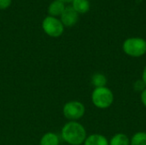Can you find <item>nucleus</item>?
I'll use <instances>...</instances> for the list:
<instances>
[{
  "mask_svg": "<svg viewBox=\"0 0 146 145\" xmlns=\"http://www.w3.org/2000/svg\"><path fill=\"white\" fill-rule=\"evenodd\" d=\"M61 137L69 145H81L84 144L87 134L84 126L78 121H68L62 128Z\"/></svg>",
  "mask_w": 146,
  "mask_h": 145,
  "instance_id": "f257e3e1",
  "label": "nucleus"
},
{
  "mask_svg": "<svg viewBox=\"0 0 146 145\" xmlns=\"http://www.w3.org/2000/svg\"><path fill=\"white\" fill-rule=\"evenodd\" d=\"M114 99L113 91L107 86L94 88L92 91V102L93 105L99 109H106L110 108L113 104Z\"/></svg>",
  "mask_w": 146,
  "mask_h": 145,
  "instance_id": "f03ea898",
  "label": "nucleus"
},
{
  "mask_svg": "<svg viewBox=\"0 0 146 145\" xmlns=\"http://www.w3.org/2000/svg\"><path fill=\"white\" fill-rule=\"evenodd\" d=\"M122 50L131 57H141L146 53V40L142 38H127L122 44Z\"/></svg>",
  "mask_w": 146,
  "mask_h": 145,
  "instance_id": "7ed1b4c3",
  "label": "nucleus"
},
{
  "mask_svg": "<svg viewBox=\"0 0 146 145\" xmlns=\"http://www.w3.org/2000/svg\"><path fill=\"white\" fill-rule=\"evenodd\" d=\"M85 113L86 107L80 101L67 102L62 108V114L69 121H77L85 115Z\"/></svg>",
  "mask_w": 146,
  "mask_h": 145,
  "instance_id": "20e7f679",
  "label": "nucleus"
},
{
  "mask_svg": "<svg viewBox=\"0 0 146 145\" xmlns=\"http://www.w3.org/2000/svg\"><path fill=\"white\" fill-rule=\"evenodd\" d=\"M42 27L44 32L52 38L60 37L64 31V26L62 21L53 16H47L42 22Z\"/></svg>",
  "mask_w": 146,
  "mask_h": 145,
  "instance_id": "39448f33",
  "label": "nucleus"
},
{
  "mask_svg": "<svg viewBox=\"0 0 146 145\" xmlns=\"http://www.w3.org/2000/svg\"><path fill=\"white\" fill-rule=\"evenodd\" d=\"M79 20V14L73 7H65L62 14L61 15V21L65 26H74Z\"/></svg>",
  "mask_w": 146,
  "mask_h": 145,
  "instance_id": "423d86ee",
  "label": "nucleus"
},
{
  "mask_svg": "<svg viewBox=\"0 0 146 145\" xmlns=\"http://www.w3.org/2000/svg\"><path fill=\"white\" fill-rule=\"evenodd\" d=\"M84 145H110L107 138L102 134L94 133L86 137Z\"/></svg>",
  "mask_w": 146,
  "mask_h": 145,
  "instance_id": "0eeeda50",
  "label": "nucleus"
},
{
  "mask_svg": "<svg viewBox=\"0 0 146 145\" xmlns=\"http://www.w3.org/2000/svg\"><path fill=\"white\" fill-rule=\"evenodd\" d=\"M60 138L59 136L52 132L44 133L39 140V145H59Z\"/></svg>",
  "mask_w": 146,
  "mask_h": 145,
  "instance_id": "6e6552de",
  "label": "nucleus"
},
{
  "mask_svg": "<svg viewBox=\"0 0 146 145\" xmlns=\"http://www.w3.org/2000/svg\"><path fill=\"white\" fill-rule=\"evenodd\" d=\"M64 9H65L64 3L58 0H55L50 4L48 8V12L50 15V16L55 17L57 15H61Z\"/></svg>",
  "mask_w": 146,
  "mask_h": 145,
  "instance_id": "1a4fd4ad",
  "label": "nucleus"
},
{
  "mask_svg": "<svg viewBox=\"0 0 146 145\" xmlns=\"http://www.w3.org/2000/svg\"><path fill=\"white\" fill-rule=\"evenodd\" d=\"M72 7L78 14H85L90 9V3L88 0H73Z\"/></svg>",
  "mask_w": 146,
  "mask_h": 145,
  "instance_id": "9d476101",
  "label": "nucleus"
},
{
  "mask_svg": "<svg viewBox=\"0 0 146 145\" xmlns=\"http://www.w3.org/2000/svg\"><path fill=\"white\" fill-rule=\"evenodd\" d=\"M110 145H130V138L125 133H116L109 141Z\"/></svg>",
  "mask_w": 146,
  "mask_h": 145,
  "instance_id": "9b49d317",
  "label": "nucleus"
},
{
  "mask_svg": "<svg viewBox=\"0 0 146 145\" xmlns=\"http://www.w3.org/2000/svg\"><path fill=\"white\" fill-rule=\"evenodd\" d=\"M107 81L106 76L102 73H96L92 76V84L95 88L106 86Z\"/></svg>",
  "mask_w": 146,
  "mask_h": 145,
  "instance_id": "f8f14e48",
  "label": "nucleus"
},
{
  "mask_svg": "<svg viewBox=\"0 0 146 145\" xmlns=\"http://www.w3.org/2000/svg\"><path fill=\"white\" fill-rule=\"evenodd\" d=\"M130 145H146V132H136L130 139Z\"/></svg>",
  "mask_w": 146,
  "mask_h": 145,
  "instance_id": "ddd939ff",
  "label": "nucleus"
},
{
  "mask_svg": "<svg viewBox=\"0 0 146 145\" xmlns=\"http://www.w3.org/2000/svg\"><path fill=\"white\" fill-rule=\"evenodd\" d=\"M133 88L138 92H142L146 88L145 84L142 79H138L133 83Z\"/></svg>",
  "mask_w": 146,
  "mask_h": 145,
  "instance_id": "4468645a",
  "label": "nucleus"
},
{
  "mask_svg": "<svg viewBox=\"0 0 146 145\" xmlns=\"http://www.w3.org/2000/svg\"><path fill=\"white\" fill-rule=\"evenodd\" d=\"M11 1L12 0H0V9H7L10 5Z\"/></svg>",
  "mask_w": 146,
  "mask_h": 145,
  "instance_id": "2eb2a0df",
  "label": "nucleus"
},
{
  "mask_svg": "<svg viewBox=\"0 0 146 145\" xmlns=\"http://www.w3.org/2000/svg\"><path fill=\"white\" fill-rule=\"evenodd\" d=\"M140 100H141L143 105L146 108V88L140 94Z\"/></svg>",
  "mask_w": 146,
  "mask_h": 145,
  "instance_id": "dca6fc26",
  "label": "nucleus"
},
{
  "mask_svg": "<svg viewBox=\"0 0 146 145\" xmlns=\"http://www.w3.org/2000/svg\"><path fill=\"white\" fill-rule=\"evenodd\" d=\"M141 79L144 81V83L146 85V66L145 67L144 70H143V73H142V79Z\"/></svg>",
  "mask_w": 146,
  "mask_h": 145,
  "instance_id": "f3484780",
  "label": "nucleus"
},
{
  "mask_svg": "<svg viewBox=\"0 0 146 145\" xmlns=\"http://www.w3.org/2000/svg\"><path fill=\"white\" fill-rule=\"evenodd\" d=\"M58 1H60V2H62V3H69V2H72L73 0H58Z\"/></svg>",
  "mask_w": 146,
  "mask_h": 145,
  "instance_id": "a211bd4d",
  "label": "nucleus"
}]
</instances>
